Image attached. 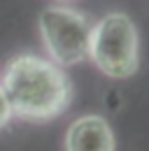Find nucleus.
I'll return each mask as SVG.
<instances>
[{
  "mask_svg": "<svg viewBox=\"0 0 149 151\" xmlns=\"http://www.w3.org/2000/svg\"><path fill=\"white\" fill-rule=\"evenodd\" d=\"M12 112L26 121H51L72 102V81L61 65L35 54L14 56L2 72Z\"/></svg>",
  "mask_w": 149,
  "mask_h": 151,
  "instance_id": "f257e3e1",
  "label": "nucleus"
},
{
  "mask_svg": "<svg viewBox=\"0 0 149 151\" xmlns=\"http://www.w3.org/2000/svg\"><path fill=\"white\" fill-rule=\"evenodd\" d=\"M91 63L112 79H128L140 68L137 28L124 12L105 14L91 28L89 56Z\"/></svg>",
  "mask_w": 149,
  "mask_h": 151,
  "instance_id": "f03ea898",
  "label": "nucleus"
},
{
  "mask_svg": "<svg viewBox=\"0 0 149 151\" xmlns=\"http://www.w3.org/2000/svg\"><path fill=\"white\" fill-rule=\"evenodd\" d=\"M37 28L42 44L56 65L70 68L89 56V40L93 26L84 12L61 5L47 7L37 19Z\"/></svg>",
  "mask_w": 149,
  "mask_h": 151,
  "instance_id": "7ed1b4c3",
  "label": "nucleus"
},
{
  "mask_svg": "<svg viewBox=\"0 0 149 151\" xmlns=\"http://www.w3.org/2000/svg\"><path fill=\"white\" fill-rule=\"evenodd\" d=\"M112 126L98 114L79 116L65 132V151H114Z\"/></svg>",
  "mask_w": 149,
  "mask_h": 151,
  "instance_id": "20e7f679",
  "label": "nucleus"
},
{
  "mask_svg": "<svg viewBox=\"0 0 149 151\" xmlns=\"http://www.w3.org/2000/svg\"><path fill=\"white\" fill-rule=\"evenodd\" d=\"M12 116H14L12 105H9L7 95H5V91H2V86H0V128H5V126L12 121Z\"/></svg>",
  "mask_w": 149,
  "mask_h": 151,
  "instance_id": "39448f33",
  "label": "nucleus"
}]
</instances>
